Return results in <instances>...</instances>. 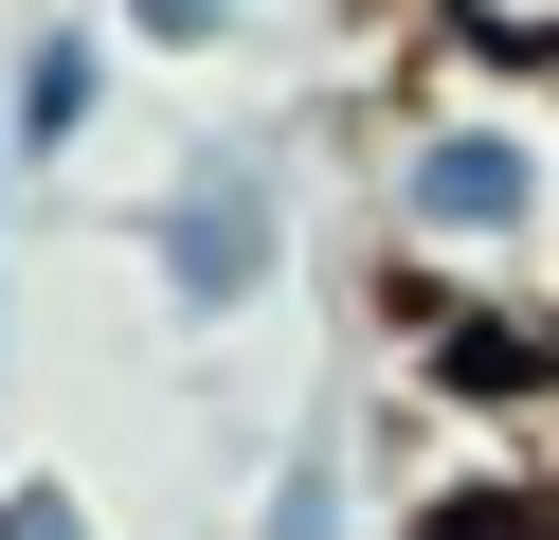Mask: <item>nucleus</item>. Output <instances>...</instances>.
<instances>
[{
	"label": "nucleus",
	"mask_w": 559,
	"mask_h": 540,
	"mask_svg": "<svg viewBox=\"0 0 559 540\" xmlns=\"http://www.w3.org/2000/svg\"><path fill=\"white\" fill-rule=\"evenodd\" d=\"M0 343H19V127H0Z\"/></svg>",
	"instance_id": "nucleus-8"
},
{
	"label": "nucleus",
	"mask_w": 559,
	"mask_h": 540,
	"mask_svg": "<svg viewBox=\"0 0 559 540\" xmlns=\"http://www.w3.org/2000/svg\"><path fill=\"white\" fill-rule=\"evenodd\" d=\"M433 55H469L487 91H559V0H415Z\"/></svg>",
	"instance_id": "nucleus-4"
},
{
	"label": "nucleus",
	"mask_w": 559,
	"mask_h": 540,
	"mask_svg": "<svg viewBox=\"0 0 559 540\" xmlns=\"http://www.w3.org/2000/svg\"><path fill=\"white\" fill-rule=\"evenodd\" d=\"M271 288H289V127H199L145 199V307L217 343Z\"/></svg>",
	"instance_id": "nucleus-2"
},
{
	"label": "nucleus",
	"mask_w": 559,
	"mask_h": 540,
	"mask_svg": "<svg viewBox=\"0 0 559 540\" xmlns=\"http://www.w3.org/2000/svg\"><path fill=\"white\" fill-rule=\"evenodd\" d=\"M235 19H253V0H109V36H127V55H235Z\"/></svg>",
	"instance_id": "nucleus-6"
},
{
	"label": "nucleus",
	"mask_w": 559,
	"mask_h": 540,
	"mask_svg": "<svg viewBox=\"0 0 559 540\" xmlns=\"http://www.w3.org/2000/svg\"><path fill=\"white\" fill-rule=\"evenodd\" d=\"M0 127H19V163H73L109 127V19H19L0 36Z\"/></svg>",
	"instance_id": "nucleus-3"
},
{
	"label": "nucleus",
	"mask_w": 559,
	"mask_h": 540,
	"mask_svg": "<svg viewBox=\"0 0 559 540\" xmlns=\"http://www.w3.org/2000/svg\"><path fill=\"white\" fill-rule=\"evenodd\" d=\"M379 235H397V288H542L559 271V127L523 91H487L469 55H415L397 144H379Z\"/></svg>",
	"instance_id": "nucleus-1"
},
{
	"label": "nucleus",
	"mask_w": 559,
	"mask_h": 540,
	"mask_svg": "<svg viewBox=\"0 0 559 540\" xmlns=\"http://www.w3.org/2000/svg\"><path fill=\"white\" fill-rule=\"evenodd\" d=\"M0 540H109V523H91V487H55V468H0Z\"/></svg>",
	"instance_id": "nucleus-7"
},
{
	"label": "nucleus",
	"mask_w": 559,
	"mask_h": 540,
	"mask_svg": "<svg viewBox=\"0 0 559 540\" xmlns=\"http://www.w3.org/2000/svg\"><path fill=\"white\" fill-rule=\"evenodd\" d=\"M253 540H361V468H343V415H307L289 451H271V504Z\"/></svg>",
	"instance_id": "nucleus-5"
}]
</instances>
